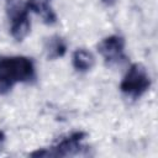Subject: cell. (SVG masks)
<instances>
[{
    "label": "cell",
    "instance_id": "obj_9",
    "mask_svg": "<svg viewBox=\"0 0 158 158\" xmlns=\"http://www.w3.org/2000/svg\"><path fill=\"white\" fill-rule=\"evenodd\" d=\"M4 141H5V133H4L2 131H0V147L2 146Z\"/></svg>",
    "mask_w": 158,
    "mask_h": 158
},
{
    "label": "cell",
    "instance_id": "obj_2",
    "mask_svg": "<svg viewBox=\"0 0 158 158\" xmlns=\"http://www.w3.org/2000/svg\"><path fill=\"white\" fill-rule=\"evenodd\" d=\"M5 11L11 23L10 32L16 41H22L30 32L31 22L28 17V7L22 0H6Z\"/></svg>",
    "mask_w": 158,
    "mask_h": 158
},
{
    "label": "cell",
    "instance_id": "obj_8",
    "mask_svg": "<svg viewBox=\"0 0 158 158\" xmlns=\"http://www.w3.org/2000/svg\"><path fill=\"white\" fill-rule=\"evenodd\" d=\"M72 62H73V67L78 72H88L93 68V65L95 63V58L91 52H89L84 48H78L73 53Z\"/></svg>",
    "mask_w": 158,
    "mask_h": 158
},
{
    "label": "cell",
    "instance_id": "obj_3",
    "mask_svg": "<svg viewBox=\"0 0 158 158\" xmlns=\"http://www.w3.org/2000/svg\"><path fill=\"white\" fill-rule=\"evenodd\" d=\"M149 86H151L149 74L141 63L131 64L120 84L121 91L125 95L133 99L142 96L149 89Z\"/></svg>",
    "mask_w": 158,
    "mask_h": 158
},
{
    "label": "cell",
    "instance_id": "obj_7",
    "mask_svg": "<svg viewBox=\"0 0 158 158\" xmlns=\"http://www.w3.org/2000/svg\"><path fill=\"white\" fill-rule=\"evenodd\" d=\"M44 53H46V57L48 59H57V58H60L65 54L67 52V43L65 41L58 36V35H53L48 38H46L44 41Z\"/></svg>",
    "mask_w": 158,
    "mask_h": 158
},
{
    "label": "cell",
    "instance_id": "obj_5",
    "mask_svg": "<svg viewBox=\"0 0 158 158\" xmlns=\"http://www.w3.org/2000/svg\"><path fill=\"white\" fill-rule=\"evenodd\" d=\"M86 136L84 132H73L62 141H59L51 151H36L31 153L32 157H43V156H53V157H67L79 153L83 148V139Z\"/></svg>",
    "mask_w": 158,
    "mask_h": 158
},
{
    "label": "cell",
    "instance_id": "obj_4",
    "mask_svg": "<svg viewBox=\"0 0 158 158\" xmlns=\"http://www.w3.org/2000/svg\"><path fill=\"white\" fill-rule=\"evenodd\" d=\"M96 48L107 65L120 64L127 58L125 54V40L117 35H111L102 38L98 43Z\"/></svg>",
    "mask_w": 158,
    "mask_h": 158
},
{
    "label": "cell",
    "instance_id": "obj_6",
    "mask_svg": "<svg viewBox=\"0 0 158 158\" xmlns=\"http://www.w3.org/2000/svg\"><path fill=\"white\" fill-rule=\"evenodd\" d=\"M51 1L52 0H27L26 5L30 11L40 15L44 23L53 25L57 21V15L51 7Z\"/></svg>",
    "mask_w": 158,
    "mask_h": 158
},
{
    "label": "cell",
    "instance_id": "obj_1",
    "mask_svg": "<svg viewBox=\"0 0 158 158\" xmlns=\"http://www.w3.org/2000/svg\"><path fill=\"white\" fill-rule=\"evenodd\" d=\"M35 78V64L23 56L0 57V94H5L17 83H26Z\"/></svg>",
    "mask_w": 158,
    "mask_h": 158
}]
</instances>
